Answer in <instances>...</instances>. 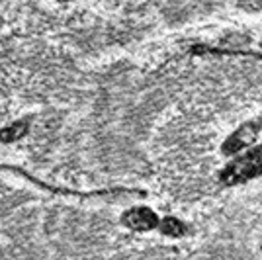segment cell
<instances>
[{
  "label": "cell",
  "mask_w": 262,
  "mask_h": 260,
  "mask_svg": "<svg viewBox=\"0 0 262 260\" xmlns=\"http://www.w3.org/2000/svg\"><path fill=\"white\" fill-rule=\"evenodd\" d=\"M159 215L155 213L151 207H131L127 209L123 215H121V223L125 225L131 231H137V233H145V231H151V229H157L159 225Z\"/></svg>",
  "instance_id": "4"
},
{
  "label": "cell",
  "mask_w": 262,
  "mask_h": 260,
  "mask_svg": "<svg viewBox=\"0 0 262 260\" xmlns=\"http://www.w3.org/2000/svg\"><path fill=\"white\" fill-rule=\"evenodd\" d=\"M260 163H262V153H260V147L256 145L254 149L243 153L233 163L227 164L221 170V174H219V180H221V184L225 186L249 182L252 178L260 176Z\"/></svg>",
  "instance_id": "2"
},
{
  "label": "cell",
  "mask_w": 262,
  "mask_h": 260,
  "mask_svg": "<svg viewBox=\"0 0 262 260\" xmlns=\"http://www.w3.org/2000/svg\"><path fill=\"white\" fill-rule=\"evenodd\" d=\"M0 170H6V172L18 174V176H24L26 180H30L33 186L41 188L45 192L55 196H67V198H106V196H139V198H145L147 192L145 190H137V188H121V186H116V188H106V190H92V192H82V190H73V188H59V186L47 184L43 180L35 178L28 170L24 168H18L14 164H0Z\"/></svg>",
  "instance_id": "1"
},
{
  "label": "cell",
  "mask_w": 262,
  "mask_h": 260,
  "mask_svg": "<svg viewBox=\"0 0 262 260\" xmlns=\"http://www.w3.org/2000/svg\"><path fill=\"white\" fill-rule=\"evenodd\" d=\"M258 135H260V119L247 121L227 137V141L221 145V151H223V155H237L243 149L252 147L258 141Z\"/></svg>",
  "instance_id": "3"
},
{
  "label": "cell",
  "mask_w": 262,
  "mask_h": 260,
  "mask_svg": "<svg viewBox=\"0 0 262 260\" xmlns=\"http://www.w3.org/2000/svg\"><path fill=\"white\" fill-rule=\"evenodd\" d=\"M190 55H217V57H254V59H260V53H252V51H237V49H215V47H209V45H194L190 49Z\"/></svg>",
  "instance_id": "5"
},
{
  "label": "cell",
  "mask_w": 262,
  "mask_h": 260,
  "mask_svg": "<svg viewBox=\"0 0 262 260\" xmlns=\"http://www.w3.org/2000/svg\"><path fill=\"white\" fill-rule=\"evenodd\" d=\"M159 231L166 235V237H184L186 233H188V225H186L184 221H180V219H176V217H164L163 221H159Z\"/></svg>",
  "instance_id": "6"
},
{
  "label": "cell",
  "mask_w": 262,
  "mask_h": 260,
  "mask_svg": "<svg viewBox=\"0 0 262 260\" xmlns=\"http://www.w3.org/2000/svg\"><path fill=\"white\" fill-rule=\"evenodd\" d=\"M30 129V123L22 119V121H16V123H12L8 127H4V129H0V141L4 143H14L18 141V139H22L24 135L28 133Z\"/></svg>",
  "instance_id": "7"
}]
</instances>
